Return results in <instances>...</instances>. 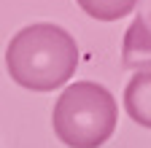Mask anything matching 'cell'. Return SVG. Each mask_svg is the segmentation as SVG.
Wrapping results in <instances>:
<instances>
[{"label":"cell","instance_id":"cell-1","mask_svg":"<svg viewBox=\"0 0 151 148\" xmlns=\"http://www.w3.org/2000/svg\"><path fill=\"white\" fill-rule=\"evenodd\" d=\"M78 65L76 38L60 24L38 22L22 27L6 49L8 76L27 92L60 89Z\"/></svg>","mask_w":151,"mask_h":148},{"label":"cell","instance_id":"cell-2","mask_svg":"<svg viewBox=\"0 0 151 148\" xmlns=\"http://www.w3.org/2000/svg\"><path fill=\"white\" fill-rule=\"evenodd\" d=\"M116 100L94 81H76L54 105V135L70 148H100L116 129Z\"/></svg>","mask_w":151,"mask_h":148},{"label":"cell","instance_id":"cell-3","mask_svg":"<svg viewBox=\"0 0 151 148\" xmlns=\"http://www.w3.org/2000/svg\"><path fill=\"white\" fill-rule=\"evenodd\" d=\"M78 6L100 22H116L138 6V0H78Z\"/></svg>","mask_w":151,"mask_h":148}]
</instances>
